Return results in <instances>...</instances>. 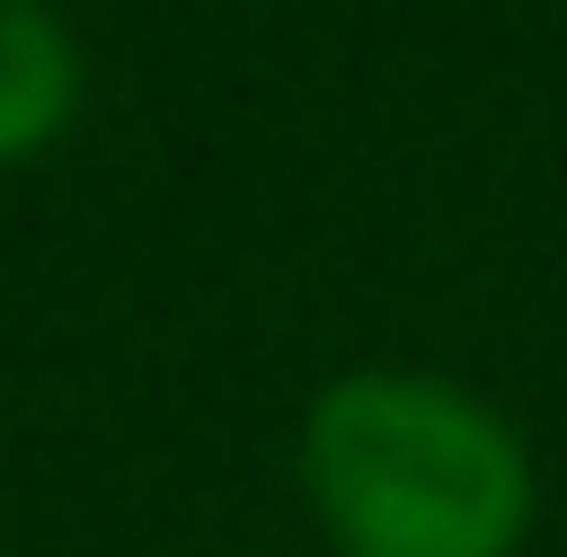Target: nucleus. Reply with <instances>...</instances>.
I'll return each instance as SVG.
<instances>
[{"instance_id":"f257e3e1","label":"nucleus","mask_w":567,"mask_h":557,"mask_svg":"<svg viewBox=\"0 0 567 557\" xmlns=\"http://www.w3.org/2000/svg\"><path fill=\"white\" fill-rule=\"evenodd\" d=\"M289 478L329 557H528L548 508L528 429L478 379L419 359L319 379Z\"/></svg>"},{"instance_id":"f03ea898","label":"nucleus","mask_w":567,"mask_h":557,"mask_svg":"<svg viewBox=\"0 0 567 557\" xmlns=\"http://www.w3.org/2000/svg\"><path fill=\"white\" fill-rule=\"evenodd\" d=\"M90 110V40L60 0H0V169H40Z\"/></svg>"}]
</instances>
